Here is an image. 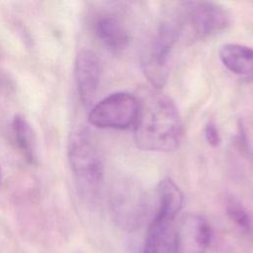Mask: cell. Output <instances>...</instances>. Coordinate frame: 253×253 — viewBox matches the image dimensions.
<instances>
[{
    "mask_svg": "<svg viewBox=\"0 0 253 253\" xmlns=\"http://www.w3.org/2000/svg\"><path fill=\"white\" fill-rule=\"evenodd\" d=\"M211 235V226L204 216L188 214L175 228L174 253H207Z\"/></svg>",
    "mask_w": 253,
    "mask_h": 253,
    "instance_id": "obj_7",
    "label": "cell"
},
{
    "mask_svg": "<svg viewBox=\"0 0 253 253\" xmlns=\"http://www.w3.org/2000/svg\"><path fill=\"white\" fill-rule=\"evenodd\" d=\"M158 208L156 214L175 219L183 206V194L178 185L169 177L161 180L157 186Z\"/></svg>",
    "mask_w": 253,
    "mask_h": 253,
    "instance_id": "obj_12",
    "label": "cell"
},
{
    "mask_svg": "<svg viewBox=\"0 0 253 253\" xmlns=\"http://www.w3.org/2000/svg\"><path fill=\"white\" fill-rule=\"evenodd\" d=\"M222 64L233 74L253 79V48L239 43H225L218 51Z\"/></svg>",
    "mask_w": 253,
    "mask_h": 253,
    "instance_id": "obj_10",
    "label": "cell"
},
{
    "mask_svg": "<svg viewBox=\"0 0 253 253\" xmlns=\"http://www.w3.org/2000/svg\"><path fill=\"white\" fill-rule=\"evenodd\" d=\"M138 112V100L126 92L113 93L90 111L88 120L91 125L100 128L126 129L133 126Z\"/></svg>",
    "mask_w": 253,
    "mask_h": 253,
    "instance_id": "obj_5",
    "label": "cell"
},
{
    "mask_svg": "<svg viewBox=\"0 0 253 253\" xmlns=\"http://www.w3.org/2000/svg\"><path fill=\"white\" fill-rule=\"evenodd\" d=\"M181 33L188 28L194 39H204L227 29L231 23L230 13L213 2H184L178 11Z\"/></svg>",
    "mask_w": 253,
    "mask_h": 253,
    "instance_id": "obj_3",
    "label": "cell"
},
{
    "mask_svg": "<svg viewBox=\"0 0 253 253\" xmlns=\"http://www.w3.org/2000/svg\"><path fill=\"white\" fill-rule=\"evenodd\" d=\"M68 160L71 170L81 186L96 187L104 176V163L101 152L86 131L71 135L68 143Z\"/></svg>",
    "mask_w": 253,
    "mask_h": 253,
    "instance_id": "obj_4",
    "label": "cell"
},
{
    "mask_svg": "<svg viewBox=\"0 0 253 253\" xmlns=\"http://www.w3.org/2000/svg\"><path fill=\"white\" fill-rule=\"evenodd\" d=\"M111 207L121 225L127 229L136 228L141 223L147 209L143 189L134 180L121 179L112 189Z\"/></svg>",
    "mask_w": 253,
    "mask_h": 253,
    "instance_id": "obj_6",
    "label": "cell"
},
{
    "mask_svg": "<svg viewBox=\"0 0 253 253\" xmlns=\"http://www.w3.org/2000/svg\"><path fill=\"white\" fill-rule=\"evenodd\" d=\"M173 221V218L155 213L146 233L143 253H174Z\"/></svg>",
    "mask_w": 253,
    "mask_h": 253,
    "instance_id": "obj_9",
    "label": "cell"
},
{
    "mask_svg": "<svg viewBox=\"0 0 253 253\" xmlns=\"http://www.w3.org/2000/svg\"><path fill=\"white\" fill-rule=\"evenodd\" d=\"M13 132L19 148L27 161L31 164H35L37 161L35 137L30 124L27 120L21 116L16 115L12 123Z\"/></svg>",
    "mask_w": 253,
    "mask_h": 253,
    "instance_id": "obj_13",
    "label": "cell"
},
{
    "mask_svg": "<svg viewBox=\"0 0 253 253\" xmlns=\"http://www.w3.org/2000/svg\"><path fill=\"white\" fill-rule=\"evenodd\" d=\"M181 33L178 13L162 21L142 56V70L154 89H160L168 77V59Z\"/></svg>",
    "mask_w": 253,
    "mask_h": 253,
    "instance_id": "obj_2",
    "label": "cell"
},
{
    "mask_svg": "<svg viewBox=\"0 0 253 253\" xmlns=\"http://www.w3.org/2000/svg\"><path fill=\"white\" fill-rule=\"evenodd\" d=\"M0 182H1V170H0Z\"/></svg>",
    "mask_w": 253,
    "mask_h": 253,
    "instance_id": "obj_16",
    "label": "cell"
},
{
    "mask_svg": "<svg viewBox=\"0 0 253 253\" xmlns=\"http://www.w3.org/2000/svg\"><path fill=\"white\" fill-rule=\"evenodd\" d=\"M205 137L207 142L212 146L216 147L220 142V136L216 125L213 122H209L205 126Z\"/></svg>",
    "mask_w": 253,
    "mask_h": 253,
    "instance_id": "obj_15",
    "label": "cell"
},
{
    "mask_svg": "<svg viewBox=\"0 0 253 253\" xmlns=\"http://www.w3.org/2000/svg\"><path fill=\"white\" fill-rule=\"evenodd\" d=\"M75 80L80 100L84 106H90L96 96L100 77L101 62L90 49H81L75 58Z\"/></svg>",
    "mask_w": 253,
    "mask_h": 253,
    "instance_id": "obj_8",
    "label": "cell"
},
{
    "mask_svg": "<svg viewBox=\"0 0 253 253\" xmlns=\"http://www.w3.org/2000/svg\"><path fill=\"white\" fill-rule=\"evenodd\" d=\"M133 125L134 141L142 150L169 152L179 147L184 129L173 100L158 89L143 91Z\"/></svg>",
    "mask_w": 253,
    "mask_h": 253,
    "instance_id": "obj_1",
    "label": "cell"
},
{
    "mask_svg": "<svg viewBox=\"0 0 253 253\" xmlns=\"http://www.w3.org/2000/svg\"><path fill=\"white\" fill-rule=\"evenodd\" d=\"M225 211L228 217L240 230L247 234H251L253 232L252 219L247 211L236 198L233 196H228L226 198Z\"/></svg>",
    "mask_w": 253,
    "mask_h": 253,
    "instance_id": "obj_14",
    "label": "cell"
},
{
    "mask_svg": "<svg viewBox=\"0 0 253 253\" xmlns=\"http://www.w3.org/2000/svg\"><path fill=\"white\" fill-rule=\"evenodd\" d=\"M98 39L113 50H122L129 42V34L124 22L114 15H103L95 22Z\"/></svg>",
    "mask_w": 253,
    "mask_h": 253,
    "instance_id": "obj_11",
    "label": "cell"
}]
</instances>
